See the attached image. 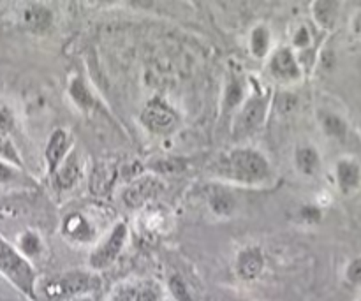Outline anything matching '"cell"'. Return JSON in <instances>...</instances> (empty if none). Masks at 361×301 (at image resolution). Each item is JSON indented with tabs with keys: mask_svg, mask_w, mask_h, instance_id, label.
Returning a JSON list of instances; mask_svg holds the SVG:
<instances>
[{
	"mask_svg": "<svg viewBox=\"0 0 361 301\" xmlns=\"http://www.w3.org/2000/svg\"><path fill=\"white\" fill-rule=\"evenodd\" d=\"M219 178L252 187L267 182L271 175L270 161L256 148L242 147L222 155L214 168Z\"/></svg>",
	"mask_w": 361,
	"mask_h": 301,
	"instance_id": "6da1fadb",
	"label": "cell"
},
{
	"mask_svg": "<svg viewBox=\"0 0 361 301\" xmlns=\"http://www.w3.org/2000/svg\"><path fill=\"white\" fill-rule=\"evenodd\" d=\"M0 275L28 301H39L37 271L30 261L0 236Z\"/></svg>",
	"mask_w": 361,
	"mask_h": 301,
	"instance_id": "7a4b0ae2",
	"label": "cell"
},
{
	"mask_svg": "<svg viewBox=\"0 0 361 301\" xmlns=\"http://www.w3.org/2000/svg\"><path fill=\"white\" fill-rule=\"evenodd\" d=\"M127 236H129L127 226L123 222H116L111 231L88 254V268L92 271H104L113 266L126 247Z\"/></svg>",
	"mask_w": 361,
	"mask_h": 301,
	"instance_id": "3957f363",
	"label": "cell"
},
{
	"mask_svg": "<svg viewBox=\"0 0 361 301\" xmlns=\"http://www.w3.org/2000/svg\"><path fill=\"white\" fill-rule=\"evenodd\" d=\"M97 282L92 275L81 274H69L66 277H60L51 281L49 284L44 285V293L49 300H60V298H78V296L90 295L95 289Z\"/></svg>",
	"mask_w": 361,
	"mask_h": 301,
	"instance_id": "277c9868",
	"label": "cell"
},
{
	"mask_svg": "<svg viewBox=\"0 0 361 301\" xmlns=\"http://www.w3.org/2000/svg\"><path fill=\"white\" fill-rule=\"evenodd\" d=\"M141 123L154 134H169L178 125V115L164 99L154 97L141 111Z\"/></svg>",
	"mask_w": 361,
	"mask_h": 301,
	"instance_id": "5b68a950",
	"label": "cell"
},
{
	"mask_svg": "<svg viewBox=\"0 0 361 301\" xmlns=\"http://www.w3.org/2000/svg\"><path fill=\"white\" fill-rule=\"evenodd\" d=\"M268 70L281 83H295L303 76L298 56H296L295 49L289 46H282L271 53L270 60H268Z\"/></svg>",
	"mask_w": 361,
	"mask_h": 301,
	"instance_id": "8992f818",
	"label": "cell"
},
{
	"mask_svg": "<svg viewBox=\"0 0 361 301\" xmlns=\"http://www.w3.org/2000/svg\"><path fill=\"white\" fill-rule=\"evenodd\" d=\"M267 108L268 99L264 95L257 94L245 99L243 104L240 106L238 113H236L235 130H238V134L252 133L254 129H257L263 123L264 116H267Z\"/></svg>",
	"mask_w": 361,
	"mask_h": 301,
	"instance_id": "52a82bcc",
	"label": "cell"
},
{
	"mask_svg": "<svg viewBox=\"0 0 361 301\" xmlns=\"http://www.w3.org/2000/svg\"><path fill=\"white\" fill-rule=\"evenodd\" d=\"M161 189V180L155 178V176H137V178H134L133 182L123 189V203H126L130 210H137V208L145 207L155 194H159Z\"/></svg>",
	"mask_w": 361,
	"mask_h": 301,
	"instance_id": "ba28073f",
	"label": "cell"
},
{
	"mask_svg": "<svg viewBox=\"0 0 361 301\" xmlns=\"http://www.w3.org/2000/svg\"><path fill=\"white\" fill-rule=\"evenodd\" d=\"M73 137L67 133L66 129H55L48 137V143H46L44 150V159H46V168H48V175L53 176L56 173V169L63 164L69 154L73 150Z\"/></svg>",
	"mask_w": 361,
	"mask_h": 301,
	"instance_id": "9c48e42d",
	"label": "cell"
},
{
	"mask_svg": "<svg viewBox=\"0 0 361 301\" xmlns=\"http://www.w3.org/2000/svg\"><path fill=\"white\" fill-rule=\"evenodd\" d=\"M264 270V254L259 247H243L235 261L236 277L243 282H254L261 277Z\"/></svg>",
	"mask_w": 361,
	"mask_h": 301,
	"instance_id": "30bf717a",
	"label": "cell"
},
{
	"mask_svg": "<svg viewBox=\"0 0 361 301\" xmlns=\"http://www.w3.org/2000/svg\"><path fill=\"white\" fill-rule=\"evenodd\" d=\"M60 231H62V235L69 242L80 243V245L94 242L95 235H97L94 224L83 214H80V211H71V214H67L63 217Z\"/></svg>",
	"mask_w": 361,
	"mask_h": 301,
	"instance_id": "8fae6325",
	"label": "cell"
},
{
	"mask_svg": "<svg viewBox=\"0 0 361 301\" xmlns=\"http://www.w3.org/2000/svg\"><path fill=\"white\" fill-rule=\"evenodd\" d=\"M335 180L344 196H351L361 187V164L355 157H341L335 162Z\"/></svg>",
	"mask_w": 361,
	"mask_h": 301,
	"instance_id": "7c38bea8",
	"label": "cell"
},
{
	"mask_svg": "<svg viewBox=\"0 0 361 301\" xmlns=\"http://www.w3.org/2000/svg\"><path fill=\"white\" fill-rule=\"evenodd\" d=\"M21 23L34 34H44L53 25V13L44 4H27L21 11Z\"/></svg>",
	"mask_w": 361,
	"mask_h": 301,
	"instance_id": "4fadbf2b",
	"label": "cell"
},
{
	"mask_svg": "<svg viewBox=\"0 0 361 301\" xmlns=\"http://www.w3.org/2000/svg\"><path fill=\"white\" fill-rule=\"evenodd\" d=\"M80 162H78L76 150H73L69 154V157L63 161V164L56 169L53 178V185L56 190H69L74 183L80 178Z\"/></svg>",
	"mask_w": 361,
	"mask_h": 301,
	"instance_id": "5bb4252c",
	"label": "cell"
},
{
	"mask_svg": "<svg viewBox=\"0 0 361 301\" xmlns=\"http://www.w3.org/2000/svg\"><path fill=\"white\" fill-rule=\"evenodd\" d=\"M295 164L302 175L314 176L321 169V155L312 145H300L295 152Z\"/></svg>",
	"mask_w": 361,
	"mask_h": 301,
	"instance_id": "9a60e30c",
	"label": "cell"
},
{
	"mask_svg": "<svg viewBox=\"0 0 361 301\" xmlns=\"http://www.w3.org/2000/svg\"><path fill=\"white\" fill-rule=\"evenodd\" d=\"M69 97L81 111L88 113L97 108V99L81 76H74L69 83Z\"/></svg>",
	"mask_w": 361,
	"mask_h": 301,
	"instance_id": "2e32d148",
	"label": "cell"
},
{
	"mask_svg": "<svg viewBox=\"0 0 361 301\" xmlns=\"http://www.w3.org/2000/svg\"><path fill=\"white\" fill-rule=\"evenodd\" d=\"M208 207H210L212 214L217 215V217L229 219L236 210V199L226 189L215 187L208 192Z\"/></svg>",
	"mask_w": 361,
	"mask_h": 301,
	"instance_id": "e0dca14e",
	"label": "cell"
},
{
	"mask_svg": "<svg viewBox=\"0 0 361 301\" xmlns=\"http://www.w3.org/2000/svg\"><path fill=\"white\" fill-rule=\"evenodd\" d=\"M338 9H341L338 2H330V0L312 2V18L317 27H321L323 30H331L337 25Z\"/></svg>",
	"mask_w": 361,
	"mask_h": 301,
	"instance_id": "ac0fdd59",
	"label": "cell"
},
{
	"mask_svg": "<svg viewBox=\"0 0 361 301\" xmlns=\"http://www.w3.org/2000/svg\"><path fill=\"white\" fill-rule=\"evenodd\" d=\"M271 46V32L270 28L264 25H257L252 28L249 37V49L250 55L257 60H264L271 55L270 53Z\"/></svg>",
	"mask_w": 361,
	"mask_h": 301,
	"instance_id": "d6986e66",
	"label": "cell"
},
{
	"mask_svg": "<svg viewBox=\"0 0 361 301\" xmlns=\"http://www.w3.org/2000/svg\"><path fill=\"white\" fill-rule=\"evenodd\" d=\"M113 178H115V169L109 164H99L95 166L94 175L90 178V190L95 196H104L113 185Z\"/></svg>",
	"mask_w": 361,
	"mask_h": 301,
	"instance_id": "ffe728a7",
	"label": "cell"
},
{
	"mask_svg": "<svg viewBox=\"0 0 361 301\" xmlns=\"http://www.w3.org/2000/svg\"><path fill=\"white\" fill-rule=\"evenodd\" d=\"M18 250L30 261L41 256L42 250H44V243H42V238L39 236V233L28 229V231L21 233L20 238H18Z\"/></svg>",
	"mask_w": 361,
	"mask_h": 301,
	"instance_id": "44dd1931",
	"label": "cell"
},
{
	"mask_svg": "<svg viewBox=\"0 0 361 301\" xmlns=\"http://www.w3.org/2000/svg\"><path fill=\"white\" fill-rule=\"evenodd\" d=\"M321 127H323L324 134L334 140H345L348 136V122L342 118L341 115L331 111H324L321 115Z\"/></svg>",
	"mask_w": 361,
	"mask_h": 301,
	"instance_id": "7402d4cb",
	"label": "cell"
},
{
	"mask_svg": "<svg viewBox=\"0 0 361 301\" xmlns=\"http://www.w3.org/2000/svg\"><path fill=\"white\" fill-rule=\"evenodd\" d=\"M0 161L7 162L18 169H23V159H21L20 152L11 141L9 134L4 133V130H0Z\"/></svg>",
	"mask_w": 361,
	"mask_h": 301,
	"instance_id": "603a6c76",
	"label": "cell"
},
{
	"mask_svg": "<svg viewBox=\"0 0 361 301\" xmlns=\"http://www.w3.org/2000/svg\"><path fill=\"white\" fill-rule=\"evenodd\" d=\"M168 291L175 301H194L189 284L180 274H171L168 278Z\"/></svg>",
	"mask_w": 361,
	"mask_h": 301,
	"instance_id": "cb8c5ba5",
	"label": "cell"
},
{
	"mask_svg": "<svg viewBox=\"0 0 361 301\" xmlns=\"http://www.w3.org/2000/svg\"><path fill=\"white\" fill-rule=\"evenodd\" d=\"M243 95H245V90H243L240 80H236V78L229 80L228 87H226V92H224V108L233 109L236 108V106H242Z\"/></svg>",
	"mask_w": 361,
	"mask_h": 301,
	"instance_id": "d4e9b609",
	"label": "cell"
},
{
	"mask_svg": "<svg viewBox=\"0 0 361 301\" xmlns=\"http://www.w3.org/2000/svg\"><path fill=\"white\" fill-rule=\"evenodd\" d=\"M137 301H162V288L154 281L140 282Z\"/></svg>",
	"mask_w": 361,
	"mask_h": 301,
	"instance_id": "484cf974",
	"label": "cell"
},
{
	"mask_svg": "<svg viewBox=\"0 0 361 301\" xmlns=\"http://www.w3.org/2000/svg\"><path fill=\"white\" fill-rule=\"evenodd\" d=\"M137 285L140 282H123L116 285L109 301H137Z\"/></svg>",
	"mask_w": 361,
	"mask_h": 301,
	"instance_id": "4316f807",
	"label": "cell"
},
{
	"mask_svg": "<svg viewBox=\"0 0 361 301\" xmlns=\"http://www.w3.org/2000/svg\"><path fill=\"white\" fill-rule=\"evenodd\" d=\"M344 278L349 285H361V256L349 261L344 271Z\"/></svg>",
	"mask_w": 361,
	"mask_h": 301,
	"instance_id": "83f0119b",
	"label": "cell"
},
{
	"mask_svg": "<svg viewBox=\"0 0 361 301\" xmlns=\"http://www.w3.org/2000/svg\"><path fill=\"white\" fill-rule=\"evenodd\" d=\"M310 30L307 25H300L298 28H296L295 35H293V48L296 49H305L310 46Z\"/></svg>",
	"mask_w": 361,
	"mask_h": 301,
	"instance_id": "f1b7e54d",
	"label": "cell"
},
{
	"mask_svg": "<svg viewBox=\"0 0 361 301\" xmlns=\"http://www.w3.org/2000/svg\"><path fill=\"white\" fill-rule=\"evenodd\" d=\"M300 217L303 219L305 222H309V224H319L321 219H323V211H321L319 207H302V210H300Z\"/></svg>",
	"mask_w": 361,
	"mask_h": 301,
	"instance_id": "f546056e",
	"label": "cell"
},
{
	"mask_svg": "<svg viewBox=\"0 0 361 301\" xmlns=\"http://www.w3.org/2000/svg\"><path fill=\"white\" fill-rule=\"evenodd\" d=\"M14 127V115L7 106H0V130L9 134V130Z\"/></svg>",
	"mask_w": 361,
	"mask_h": 301,
	"instance_id": "4dcf8cb0",
	"label": "cell"
},
{
	"mask_svg": "<svg viewBox=\"0 0 361 301\" xmlns=\"http://www.w3.org/2000/svg\"><path fill=\"white\" fill-rule=\"evenodd\" d=\"M18 176V168L7 164V162L0 161V183H9L13 182Z\"/></svg>",
	"mask_w": 361,
	"mask_h": 301,
	"instance_id": "1f68e13d",
	"label": "cell"
},
{
	"mask_svg": "<svg viewBox=\"0 0 361 301\" xmlns=\"http://www.w3.org/2000/svg\"><path fill=\"white\" fill-rule=\"evenodd\" d=\"M155 171L162 173H171V171H180L183 168L182 161H155V166H152Z\"/></svg>",
	"mask_w": 361,
	"mask_h": 301,
	"instance_id": "d6a6232c",
	"label": "cell"
},
{
	"mask_svg": "<svg viewBox=\"0 0 361 301\" xmlns=\"http://www.w3.org/2000/svg\"><path fill=\"white\" fill-rule=\"evenodd\" d=\"M73 301H99V300L94 298L92 295H85V296H78V298H74Z\"/></svg>",
	"mask_w": 361,
	"mask_h": 301,
	"instance_id": "836d02e7",
	"label": "cell"
},
{
	"mask_svg": "<svg viewBox=\"0 0 361 301\" xmlns=\"http://www.w3.org/2000/svg\"><path fill=\"white\" fill-rule=\"evenodd\" d=\"M358 301H361V298H360V300H358Z\"/></svg>",
	"mask_w": 361,
	"mask_h": 301,
	"instance_id": "e575fe53",
	"label": "cell"
},
{
	"mask_svg": "<svg viewBox=\"0 0 361 301\" xmlns=\"http://www.w3.org/2000/svg\"><path fill=\"white\" fill-rule=\"evenodd\" d=\"M360 32H361V28H360Z\"/></svg>",
	"mask_w": 361,
	"mask_h": 301,
	"instance_id": "d590c367",
	"label": "cell"
}]
</instances>
